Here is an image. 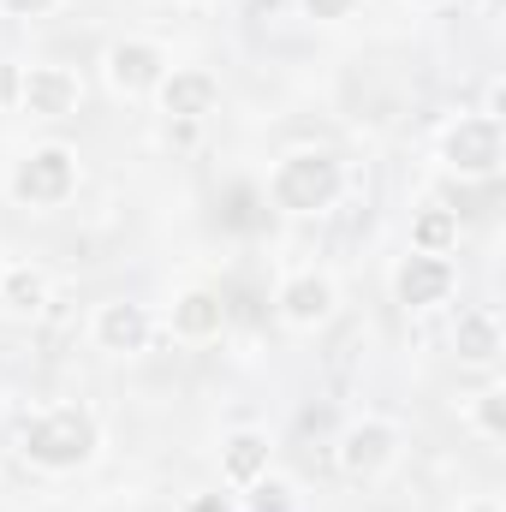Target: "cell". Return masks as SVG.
Wrapping results in <instances>:
<instances>
[{
  "mask_svg": "<svg viewBox=\"0 0 506 512\" xmlns=\"http://www.w3.org/2000/svg\"><path fill=\"white\" fill-rule=\"evenodd\" d=\"M477 114H489V120H506V84L501 78H489V90H483V108Z\"/></svg>",
  "mask_w": 506,
  "mask_h": 512,
  "instance_id": "obj_22",
  "label": "cell"
},
{
  "mask_svg": "<svg viewBox=\"0 0 506 512\" xmlns=\"http://www.w3.org/2000/svg\"><path fill=\"white\" fill-rule=\"evenodd\" d=\"M405 6H417V12H435V6H447V0H405Z\"/></svg>",
  "mask_w": 506,
  "mask_h": 512,
  "instance_id": "obj_24",
  "label": "cell"
},
{
  "mask_svg": "<svg viewBox=\"0 0 506 512\" xmlns=\"http://www.w3.org/2000/svg\"><path fill=\"white\" fill-rule=\"evenodd\" d=\"M102 417L84 399H48L18 423V459L42 477H72L102 459Z\"/></svg>",
  "mask_w": 506,
  "mask_h": 512,
  "instance_id": "obj_1",
  "label": "cell"
},
{
  "mask_svg": "<svg viewBox=\"0 0 506 512\" xmlns=\"http://www.w3.org/2000/svg\"><path fill=\"white\" fill-rule=\"evenodd\" d=\"M18 78H24V60H0V108H18Z\"/></svg>",
  "mask_w": 506,
  "mask_h": 512,
  "instance_id": "obj_21",
  "label": "cell"
},
{
  "mask_svg": "<svg viewBox=\"0 0 506 512\" xmlns=\"http://www.w3.org/2000/svg\"><path fill=\"white\" fill-rule=\"evenodd\" d=\"M239 501H245V512H304L298 483H286L280 471H268V477H256L251 489H239Z\"/></svg>",
  "mask_w": 506,
  "mask_h": 512,
  "instance_id": "obj_18",
  "label": "cell"
},
{
  "mask_svg": "<svg viewBox=\"0 0 506 512\" xmlns=\"http://www.w3.org/2000/svg\"><path fill=\"white\" fill-rule=\"evenodd\" d=\"M155 322H161L167 340H179V346H215V340L227 334V298H221V286H209V280H185V286H173V298H167V310H161Z\"/></svg>",
  "mask_w": 506,
  "mask_h": 512,
  "instance_id": "obj_8",
  "label": "cell"
},
{
  "mask_svg": "<svg viewBox=\"0 0 506 512\" xmlns=\"http://www.w3.org/2000/svg\"><path fill=\"white\" fill-rule=\"evenodd\" d=\"M274 316H280V328H292V334H322L334 316H340V280L328 274V268H292L280 286H274Z\"/></svg>",
  "mask_w": 506,
  "mask_h": 512,
  "instance_id": "obj_6",
  "label": "cell"
},
{
  "mask_svg": "<svg viewBox=\"0 0 506 512\" xmlns=\"http://www.w3.org/2000/svg\"><path fill=\"white\" fill-rule=\"evenodd\" d=\"M78 185H84V161H78L72 143H30V149L6 167V197H12L18 209H36V215L66 209V203L78 197Z\"/></svg>",
  "mask_w": 506,
  "mask_h": 512,
  "instance_id": "obj_3",
  "label": "cell"
},
{
  "mask_svg": "<svg viewBox=\"0 0 506 512\" xmlns=\"http://www.w3.org/2000/svg\"><path fill=\"white\" fill-rule=\"evenodd\" d=\"M48 298H54L48 268H36V262H6V268H0V316L30 322V316L48 310Z\"/></svg>",
  "mask_w": 506,
  "mask_h": 512,
  "instance_id": "obj_15",
  "label": "cell"
},
{
  "mask_svg": "<svg viewBox=\"0 0 506 512\" xmlns=\"http://www.w3.org/2000/svg\"><path fill=\"white\" fill-rule=\"evenodd\" d=\"M268 471H274V441H268V429L239 423V429L221 435V483H227L233 495L251 489L256 477H268Z\"/></svg>",
  "mask_w": 506,
  "mask_h": 512,
  "instance_id": "obj_14",
  "label": "cell"
},
{
  "mask_svg": "<svg viewBox=\"0 0 506 512\" xmlns=\"http://www.w3.org/2000/svg\"><path fill=\"white\" fill-rule=\"evenodd\" d=\"M0 268H6V256H0Z\"/></svg>",
  "mask_w": 506,
  "mask_h": 512,
  "instance_id": "obj_27",
  "label": "cell"
},
{
  "mask_svg": "<svg viewBox=\"0 0 506 512\" xmlns=\"http://www.w3.org/2000/svg\"><path fill=\"white\" fill-rule=\"evenodd\" d=\"M399 453H405V429H399L393 417H381V411H364V417H352V423L340 429V441H334V471H340L346 483H381V477L399 465Z\"/></svg>",
  "mask_w": 506,
  "mask_h": 512,
  "instance_id": "obj_4",
  "label": "cell"
},
{
  "mask_svg": "<svg viewBox=\"0 0 506 512\" xmlns=\"http://www.w3.org/2000/svg\"><path fill=\"white\" fill-rule=\"evenodd\" d=\"M60 12V0H0V18H54Z\"/></svg>",
  "mask_w": 506,
  "mask_h": 512,
  "instance_id": "obj_20",
  "label": "cell"
},
{
  "mask_svg": "<svg viewBox=\"0 0 506 512\" xmlns=\"http://www.w3.org/2000/svg\"><path fill=\"white\" fill-rule=\"evenodd\" d=\"M453 352H459V364H471V370H495L501 352H506L501 310H495V304H465V310L453 316Z\"/></svg>",
  "mask_w": 506,
  "mask_h": 512,
  "instance_id": "obj_13",
  "label": "cell"
},
{
  "mask_svg": "<svg viewBox=\"0 0 506 512\" xmlns=\"http://www.w3.org/2000/svg\"><path fill=\"white\" fill-rule=\"evenodd\" d=\"M155 334H161V322H155V310L137 304V298H102V304L90 310V346H96L102 358H143V352L155 346Z\"/></svg>",
  "mask_w": 506,
  "mask_h": 512,
  "instance_id": "obj_9",
  "label": "cell"
},
{
  "mask_svg": "<svg viewBox=\"0 0 506 512\" xmlns=\"http://www.w3.org/2000/svg\"><path fill=\"white\" fill-rule=\"evenodd\" d=\"M167 66H173V54H167V42H155V36H120V42H108V54H102V78H108V90H114L120 102H149L155 84L167 78Z\"/></svg>",
  "mask_w": 506,
  "mask_h": 512,
  "instance_id": "obj_7",
  "label": "cell"
},
{
  "mask_svg": "<svg viewBox=\"0 0 506 512\" xmlns=\"http://www.w3.org/2000/svg\"><path fill=\"white\" fill-rule=\"evenodd\" d=\"M155 114L167 126H203L221 108V72L209 66H167V78L155 84Z\"/></svg>",
  "mask_w": 506,
  "mask_h": 512,
  "instance_id": "obj_11",
  "label": "cell"
},
{
  "mask_svg": "<svg viewBox=\"0 0 506 512\" xmlns=\"http://www.w3.org/2000/svg\"><path fill=\"white\" fill-rule=\"evenodd\" d=\"M465 429H471L483 447L506 441V387L501 382H483L471 399H465Z\"/></svg>",
  "mask_w": 506,
  "mask_h": 512,
  "instance_id": "obj_17",
  "label": "cell"
},
{
  "mask_svg": "<svg viewBox=\"0 0 506 512\" xmlns=\"http://www.w3.org/2000/svg\"><path fill=\"white\" fill-rule=\"evenodd\" d=\"M435 161L447 173L483 185V179L501 173V161H506V126L489 120V114H459V120H447L441 137H435Z\"/></svg>",
  "mask_w": 506,
  "mask_h": 512,
  "instance_id": "obj_5",
  "label": "cell"
},
{
  "mask_svg": "<svg viewBox=\"0 0 506 512\" xmlns=\"http://www.w3.org/2000/svg\"><path fill=\"white\" fill-rule=\"evenodd\" d=\"M471 512H495V501H477V507H471Z\"/></svg>",
  "mask_w": 506,
  "mask_h": 512,
  "instance_id": "obj_25",
  "label": "cell"
},
{
  "mask_svg": "<svg viewBox=\"0 0 506 512\" xmlns=\"http://www.w3.org/2000/svg\"><path fill=\"white\" fill-rule=\"evenodd\" d=\"M84 108V78L66 60H36L18 78V114L30 120H72Z\"/></svg>",
  "mask_w": 506,
  "mask_h": 512,
  "instance_id": "obj_10",
  "label": "cell"
},
{
  "mask_svg": "<svg viewBox=\"0 0 506 512\" xmlns=\"http://www.w3.org/2000/svg\"><path fill=\"white\" fill-rule=\"evenodd\" d=\"M185 6H215V0H185Z\"/></svg>",
  "mask_w": 506,
  "mask_h": 512,
  "instance_id": "obj_26",
  "label": "cell"
},
{
  "mask_svg": "<svg viewBox=\"0 0 506 512\" xmlns=\"http://www.w3.org/2000/svg\"><path fill=\"white\" fill-rule=\"evenodd\" d=\"M298 12L310 24H352L364 12V0H298Z\"/></svg>",
  "mask_w": 506,
  "mask_h": 512,
  "instance_id": "obj_19",
  "label": "cell"
},
{
  "mask_svg": "<svg viewBox=\"0 0 506 512\" xmlns=\"http://www.w3.org/2000/svg\"><path fill=\"white\" fill-rule=\"evenodd\" d=\"M453 292H459V262H453V256H423V251L399 256V268H393V298H399L405 310H441Z\"/></svg>",
  "mask_w": 506,
  "mask_h": 512,
  "instance_id": "obj_12",
  "label": "cell"
},
{
  "mask_svg": "<svg viewBox=\"0 0 506 512\" xmlns=\"http://www.w3.org/2000/svg\"><path fill=\"white\" fill-rule=\"evenodd\" d=\"M459 239H465V221H459V209H441V203H429V209H417V215H411V251H423V256H453V251H459Z\"/></svg>",
  "mask_w": 506,
  "mask_h": 512,
  "instance_id": "obj_16",
  "label": "cell"
},
{
  "mask_svg": "<svg viewBox=\"0 0 506 512\" xmlns=\"http://www.w3.org/2000/svg\"><path fill=\"white\" fill-rule=\"evenodd\" d=\"M185 512H233V501H227V495H191Z\"/></svg>",
  "mask_w": 506,
  "mask_h": 512,
  "instance_id": "obj_23",
  "label": "cell"
},
{
  "mask_svg": "<svg viewBox=\"0 0 506 512\" xmlns=\"http://www.w3.org/2000/svg\"><path fill=\"white\" fill-rule=\"evenodd\" d=\"M262 197L286 221H316V215H328L346 197V161L334 149H322V143H298V149L268 161Z\"/></svg>",
  "mask_w": 506,
  "mask_h": 512,
  "instance_id": "obj_2",
  "label": "cell"
}]
</instances>
